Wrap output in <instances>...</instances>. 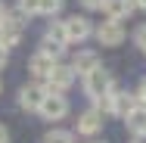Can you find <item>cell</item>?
<instances>
[{"mask_svg": "<svg viewBox=\"0 0 146 143\" xmlns=\"http://www.w3.org/2000/svg\"><path fill=\"white\" fill-rule=\"evenodd\" d=\"M112 87H115V84H112V75H109V72H106L103 65L90 69L87 75H84V93H87L93 103H96L100 96H106V93H109Z\"/></svg>", "mask_w": 146, "mask_h": 143, "instance_id": "1", "label": "cell"}, {"mask_svg": "<svg viewBox=\"0 0 146 143\" xmlns=\"http://www.w3.org/2000/svg\"><path fill=\"white\" fill-rule=\"evenodd\" d=\"M37 112L44 115L47 121H59V118H65V115H68V100H65L62 93H47Z\"/></svg>", "mask_w": 146, "mask_h": 143, "instance_id": "2", "label": "cell"}, {"mask_svg": "<svg viewBox=\"0 0 146 143\" xmlns=\"http://www.w3.org/2000/svg\"><path fill=\"white\" fill-rule=\"evenodd\" d=\"M75 84V69L72 65H53V72H50V78H47V90L50 93H62V90H68V87Z\"/></svg>", "mask_w": 146, "mask_h": 143, "instance_id": "3", "label": "cell"}, {"mask_svg": "<svg viewBox=\"0 0 146 143\" xmlns=\"http://www.w3.org/2000/svg\"><path fill=\"white\" fill-rule=\"evenodd\" d=\"M62 25H65V37H68V44H81V41H87L90 34H93V28H90V22L84 19V16H68Z\"/></svg>", "mask_w": 146, "mask_h": 143, "instance_id": "4", "label": "cell"}, {"mask_svg": "<svg viewBox=\"0 0 146 143\" xmlns=\"http://www.w3.org/2000/svg\"><path fill=\"white\" fill-rule=\"evenodd\" d=\"M47 93H50V90H47L44 84H28V87H22V90H19V106H22V109H28V112H37Z\"/></svg>", "mask_w": 146, "mask_h": 143, "instance_id": "5", "label": "cell"}, {"mask_svg": "<svg viewBox=\"0 0 146 143\" xmlns=\"http://www.w3.org/2000/svg\"><path fill=\"white\" fill-rule=\"evenodd\" d=\"M22 28H25L22 19H9V16H6V19L0 22V47H6V50L16 47V44L22 41Z\"/></svg>", "mask_w": 146, "mask_h": 143, "instance_id": "6", "label": "cell"}, {"mask_svg": "<svg viewBox=\"0 0 146 143\" xmlns=\"http://www.w3.org/2000/svg\"><path fill=\"white\" fill-rule=\"evenodd\" d=\"M96 41L103 44V47H118L121 41H124V28H121V22H103L100 28H96Z\"/></svg>", "mask_w": 146, "mask_h": 143, "instance_id": "7", "label": "cell"}, {"mask_svg": "<svg viewBox=\"0 0 146 143\" xmlns=\"http://www.w3.org/2000/svg\"><path fill=\"white\" fill-rule=\"evenodd\" d=\"M53 65H56V59L47 56L44 50H37V53L31 56V62H28V72L37 78V81H47V78H50V72H53Z\"/></svg>", "mask_w": 146, "mask_h": 143, "instance_id": "8", "label": "cell"}, {"mask_svg": "<svg viewBox=\"0 0 146 143\" xmlns=\"http://www.w3.org/2000/svg\"><path fill=\"white\" fill-rule=\"evenodd\" d=\"M100 131H103V112H100V109H87V112L78 115V134L93 137V134H100Z\"/></svg>", "mask_w": 146, "mask_h": 143, "instance_id": "9", "label": "cell"}, {"mask_svg": "<svg viewBox=\"0 0 146 143\" xmlns=\"http://www.w3.org/2000/svg\"><path fill=\"white\" fill-rule=\"evenodd\" d=\"M103 13H106V19L121 22V19H127L134 13V0H106L103 3Z\"/></svg>", "mask_w": 146, "mask_h": 143, "instance_id": "10", "label": "cell"}, {"mask_svg": "<svg viewBox=\"0 0 146 143\" xmlns=\"http://www.w3.org/2000/svg\"><path fill=\"white\" fill-rule=\"evenodd\" d=\"M124 124H127V131L131 134H137V137H146V106H134L131 112L124 115Z\"/></svg>", "mask_w": 146, "mask_h": 143, "instance_id": "11", "label": "cell"}, {"mask_svg": "<svg viewBox=\"0 0 146 143\" xmlns=\"http://www.w3.org/2000/svg\"><path fill=\"white\" fill-rule=\"evenodd\" d=\"M96 65H100V59H96L93 50H81V53L75 56V62H72V69H75V72H81V75H87L90 69H96Z\"/></svg>", "mask_w": 146, "mask_h": 143, "instance_id": "12", "label": "cell"}, {"mask_svg": "<svg viewBox=\"0 0 146 143\" xmlns=\"http://www.w3.org/2000/svg\"><path fill=\"white\" fill-rule=\"evenodd\" d=\"M44 143H75V137L68 131H50V134H44Z\"/></svg>", "mask_w": 146, "mask_h": 143, "instance_id": "13", "label": "cell"}, {"mask_svg": "<svg viewBox=\"0 0 146 143\" xmlns=\"http://www.w3.org/2000/svg\"><path fill=\"white\" fill-rule=\"evenodd\" d=\"M62 9V0H40V13L44 16H56Z\"/></svg>", "mask_w": 146, "mask_h": 143, "instance_id": "14", "label": "cell"}, {"mask_svg": "<svg viewBox=\"0 0 146 143\" xmlns=\"http://www.w3.org/2000/svg\"><path fill=\"white\" fill-rule=\"evenodd\" d=\"M19 9L25 16H37L40 13V0H19Z\"/></svg>", "mask_w": 146, "mask_h": 143, "instance_id": "15", "label": "cell"}, {"mask_svg": "<svg viewBox=\"0 0 146 143\" xmlns=\"http://www.w3.org/2000/svg\"><path fill=\"white\" fill-rule=\"evenodd\" d=\"M134 41H137V47H146V25H140V28H137Z\"/></svg>", "mask_w": 146, "mask_h": 143, "instance_id": "16", "label": "cell"}, {"mask_svg": "<svg viewBox=\"0 0 146 143\" xmlns=\"http://www.w3.org/2000/svg\"><path fill=\"white\" fill-rule=\"evenodd\" d=\"M81 3H84L87 9H103V3H106V0H81Z\"/></svg>", "mask_w": 146, "mask_h": 143, "instance_id": "17", "label": "cell"}, {"mask_svg": "<svg viewBox=\"0 0 146 143\" xmlns=\"http://www.w3.org/2000/svg\"><path fill=\"white\" fill-rule=\"evenodd\" d=\"M137 103H140V106H146V81L140 84V90H137Z\"/></svg>", "mask_w": 146, "mask_h": 143, "instance_id": "18", "label": "cell"}, {"mask_svg": "<svg viewBox=\"0 0 146 143\" xmlns=\"http://www.w3.org/2000/svg\"><path fill=\"white\" fill-rule=\"evenodd\" d=\"M0 143H9V131H6L3 124H0Z\"/></svg>", "mask_w": 146, "mask_h": 143, "instance_id": "19", "label": "cell"}, {"mask_svg": "<svg viewBox=\"0 0 146 143\" xmlns=\"http://www.w3.org/2000/svg\"><path fill=\"white\" fill-rule=\"evenodd\" d=\"M6 65V47H0V69Z\"/></svg>", "mask_w": 146, "mask_h": 143, "instance_id": "20", "label": "cell"}, {"mask_svg": "<svg viewBox=\"0 0 146 143\" xmlns=\"http://www.w3.org/2000/svg\"><path fill=\"white\" fill-rule=\"evenodd\" d=\"M134 6H140V9H146V0H134Z\"/></svg>", "mask_w": 146, "mask_h": 143, "instance_id": "21", "label": "cell"}, {"mask_svg": "<svg viewBox=\"0 0 146 143\" xmlns=\"http://www.w3.org/2000/svg\"><path fill=\"white\" fill-rule=\"evenodd\" d=\"M3 19H6V9H3V3H0V22H3Z\"/></svg>", "mask_w": 146, "mask_h": 143, "instance_id": "22", "label": "cell"}, {"mask_svg": "<svg viewBox=\"0 0 146 143\" xmlns=\"http://www.w3.org/2000/svg\"><path fill=\"white\" fill-rule=\"evenodd\" d=\"M143 53H146V47H143Z\"/></svg>", "mask_w": 146, "mask_h": 143, "instance_id": "23", "label": "cell"}, {"mask_svg": "<svg viewBox=\"0 0 146 143\" xmlns=\"http://www.w3.org/2000/svg\"><path fill=\"white\" fill-rule=\"evenodd\" d=\"M137 143H143V140H137Z\"/></svg>", "mask_w": 146, "mask_h": 143, "instance_id": "24", "label": "cell"}]
</instances>
